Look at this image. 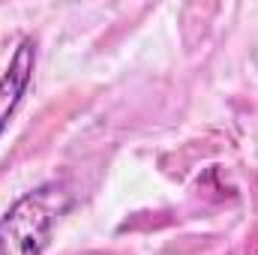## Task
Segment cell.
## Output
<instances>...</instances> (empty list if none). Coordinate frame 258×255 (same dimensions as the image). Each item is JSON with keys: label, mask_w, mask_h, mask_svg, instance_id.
Listing matches in <instances>:
<instances>
[{"label": "cell", "mask_w": 258, "mask_h": 255, "mask_svg": "<svg viewBox=\"0 0 258 255\" xmlns=\"http://www.w3.org/2000/svg\"><path fill=\"white\" fill-rule=\"evenodd\" d=\"M54 186L21 195L0 216V255H42L54 225Z\"/></svg>", "instance_id": "cell-1"}, {"label": "cell", "mask_w": 258, "mask_h": 255, "mask_svg": "<svg viewBox=\"0 0 258 255\" xmlns=\"http://www.w3.org/2000/svg\"><path fill=\"white\" fill-rule=\"evenodd\" d=\"M33 66H36V45H33V39H21L6 72L0 75V135L9 123V117L15 114V108H18V102L33 78Z\"/></svg>", "instance_id": "cell-2"}]
</instances>
